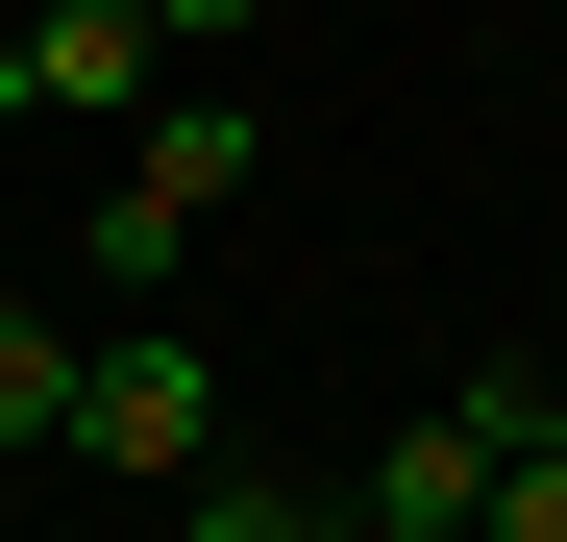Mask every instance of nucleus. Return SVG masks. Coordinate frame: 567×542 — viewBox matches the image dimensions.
Returning a JSON list of instances; mask_svg holds the SVG:
<instances>
[{
	"mask_svg": "<svg viewBox=\"0 0 567 542\" xmlns=\"http://www.w3.org/2000/svg\"><path fill=\"white\" fill-rule=\"evenodd\" d=\"M74 469L223 493V345H198V321H100V345H74Z\"/></svg>",
	"mask_w": 567,
	"mask_h": 542,
	"instance_id": "nucleus-2",
	"label": "nucleus"
},
{
	"mask_svg": "<svg viewBox=\"0 0 567 542\" xmlns=\"http://www.w3.org/2000/svg\"><path fill=\"white\" fill-rule=\"evenodd\" d=\"M543 444H567V395H543V371H468V395H420L395 444H370L346 542H494V469H543Z\"/></svg>",
	"mask_w": 567,
	"mask_h": 542,
	"instance_id": "nucleus-1",
	"label": "nucleus"
},
{
	"mask_svg": "<svg viewBox=\"0 0 567 542\" xmlns=\"http://www.w3.org/2000/svg\"><path fill=\"white\" fill-rule=\"evenodd\" d=\"M173 50H198L173 0H50V25H25V100H50V124H124Z\"/></svg>",
	"mask_w": 567,
	"mask_h": 542,
	"instance_id": "nucleus-4",
	"label": "nucleus"
},
{
	"mask_svg": "<svg viewBox=\"0 0 567 542\" xmlns=\"http://www.w3.org/2000/svg\"><path fill=\"white\" fill-rule=\"evenodd\" d=\"M223 198H247V100H173V124L124 148V198H100V247H74V271H124V296H148V271L198 247Z\"/></svg>",
	"mask_w": 567,
	"mask_h": 542,
	"instance_id": "nucleus-3",
	"label": "nucleus"
},
{
	"mask_svg": "<svg viewBox=\"0 0 567 542\" xmlns=\"http://www.w3.org/2000/svg\"><path fill=\"white\" fill-rule=\"evenodd\" d=\"M173 542H321V518L271 493V469H223V493H173Z\"/></svg>",
	"mask_w": 567,
	"mask_h": 542,
	"instance_id": "nucleus-6",
	"label": "nucleus"
},
{
	"mask_svg": "<svg viewBox=\"0 0 567 542\" xmlns=\"http://www.w3.org/2000/svg\"><path fill=\"white\" fill-rule=\"evenodd\" d=\"M0 124H50V100H25V25H0Z\"/></svg>",
	"mask_w": 567,
	"mask_h": 542,
	"instance_id": "nucleus-8",
	"label": "nucleus"
},
{
	"mask_svg": "<svg viewBox=\"0 0 567 542\" xmlns=\"http://www.w3.org/2000/svg\"><path fill=\"white\" fill-rule=\"evenodd\" d=\"M494 542H567V444H543V469H494Z\"/></svg>",
	"mask_w": 567,
	"mask_h": 542,
	"instance_id": "nucleus-7",
	"label": "nucleus"
},
{
	"mask_svg": "<svg viewBox=\"0 0 567 542\" xmlns=\"http://www.w3.org/2000/svg\"><path fill=\"white\" fill-rule=\"evenodd\" d=\"M0 444H74V321L0 296Z\"/></svg>",
	"mask_w": 567,
	"mask_h": 542,
	"instance_id": "nucleus-5",
	"label": "nucleus"
}]
</instances>
